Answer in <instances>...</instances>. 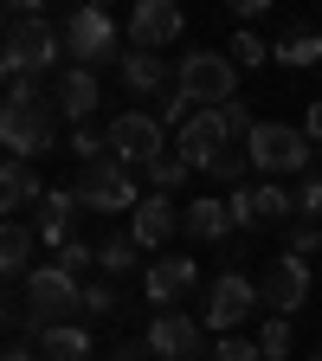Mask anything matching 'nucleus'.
Here are the masks:
<instances>
[{
    "label": "nucleus",
    "mask_w": 322,
    "mask_h": 361,
    "mask_svg": "<svg viewBox=\"0 0 322 361\" xmlns=\"http://www.w3.org/2000/svg\"><path fill=\"white\" fill-rule=\"evenodd\" d=\"M58 97L45 84H7V104H0V142H7V161H32V155H52L58 142Z\"/></svg>",
    "instance_id": "1"
},
{
    "label": "nucleus",
    "mask_w": 322,
    "mask_h": 361,
    "mask_svg": "<svg viewBox=\"0 0 322 361\" xmlns=\"http://www.w3.org/2000/svg\"><path fill=\"white\" fill-rule=\"evenodd\" d=\"M78 200L90 207V213H135L142 200H135V180H129V168L123 161H90L84 174H78Z\"/></svg>",
    "instance_id": "10"
},
{
    "label": "nucleus",
    "mask_w": 322,
    "mask_h": 361,
    "mask_svg": "<svg viewBox=\"0 0 322 361\" xmlns=\"http://www.w3.org/2000/svg\"><path fill=\"white\" fill-rule=\"evenodd\" d=\"M123 84L135 90V97H168V65H161V52H123Z\"/></svg>",
    "instance_id": "22"
},
{
    "label": "nucleus",
    "mask_w": 322,
    "mask_h": 361,
    "mask_svg": "<svg viewBox=\"0 0 322 361\" xmlns=\"http://www.w3.org/2000/svg\"><path fill=\"white\" fill-rule=\"evenodd\" d=\"M264 303V290L245 278V271H219V278L206 284V310H200V323L219 329V336H239L245 329V316Z\"/></svg>",
    "instance_id": "5"
},
{
    "label": "nucleus",
    "mask_w": 322,
    "mask_h": 361,
    "mask_svg": "<svg viewBox=\"0 0 322 361\" xmlns=\"http://www.w3.org/2000/svg\"><path fill=\"white\" fill-rule=\"evenodd\" d=\"M180 233V213H174V194H149L142 207L129 213V239L142 245V252H161L168 239Z\"/></svg>",
    "instance_id": "15"
},
{
    "label": "nucleus",
    "mask_w": 322,
    "mask_h": 361,
    "mask_svg": "<svg viewBox=\"0 0 322 361\" xmlns=\"http://www.w3.org/2000/svg\"><path fill=\"white\" fill-rule=\"evenodd\" d=\"M180 233H187V239H225V233H239V226H233V207H225V200L200 194L187 213H180Z\"/></svg>",
    "instance_id": "20"
},
{
    "label": "nucleus",
    "mask_w": 322,
    "mask_h": 361,
    "mask_svg": "<svg viewBox=\"0 0 322 361\" xmlns=\"http://www.w3.org/2000/svg\"><path fill=\"white\" fill-rule=\"evenodd\" d=\"M116 303H123V297H116L110 278H90V284H84V316H116Z\"/></svg>",
    "instance_id": "28"
},
{
    "label": "nucleus",
    "mask_w": 322,
    "mask_h": 361,
    "mask_svg": "<svg viewBox=\"0 0 322 361\" xmlns=\"http://www.w3.org/2000/svg\"><path fill=\"white\" fill-rule=\"evenodd\" d=\"M110 361H142V342H116V348H110Z\"/></svg>",
    "instance_id": "36"
},
{
    "label": "nucleus",
    "mask_w": 322,
    "mask_h": 361,
    "mask_svg": "<svg viewBox=\"0 0 322 361\" xmlns=\"http://www.w3.org/2000/svg\"><path fill=\"white\" fill-rule=\"evenodd\" d=\"M271 59H278V65H290V71H309V65H322V32H303V26H290L278 45H271Z\"/></svg>",
    "instance_id": "23"
},
{
    "label": "nucleus",
    "mask_w": 322,
    "mask_h": 361,
    "mask_svg": "<svg viewBox=\"0 0 322 361\" xmlns=\"http://www.w3.org/2000/svg\"><path fill=\"white\" fill-rule=\"evenodd\" d=\"M194 284H200V264H194V258H155V264H149V278H142V290H149L155 310H174Z\"/></svg>",
    "instance_id": "16"
},
{
    "label": "nucleus",
    "mask_w": 322,
    "mask_h": 361,
    "mask_svg": "<svg viewBox=\"0 0 322 361\" xmlns=\"http://www.w3.org/2000/svg\"><path fill=\"white\" fill-rule=\"evenodd\" d=\"M135 252H142V245H135L129 233H116V239H104V245H97V264L110 271V278H129V271H135V264H142V258H135Z\"/></svg>",
    "instance_id": "25"
},
{
    "label": "nucleus",
    "mask_w": 322,
    "mask_h": 361,
    "mask_svg": "<svg viewBox=\"0 0 322 361\" xmlns=\"http://www.w3.org/2000/svg\"><path fill=\"white\" fill-rule=\"evenodd\" d=\"M65 52V32H52V20L32 13V20H7V45H0V71L7 84H39L45 71H58Z\"/></svg>",
    "instance_id": "2"
},
{
    "label": "nucleus",
    "mask_w": 322,
    "mask_h": 361,
    "mask_svg": "<svg viewBox=\"0 0 322 361\" xmlns=\"http://www.w3.org/2000/svg\"><path fill=\"white\" fill-rule=\"evenodd\" d=\"M180 39V7L174 0H135L129 13V52H161Z\"/></svg>",
    "instance_id": "13"
},
{
    "label": "nucleus",
    "mask_w": 322,
    "mask_h": 361,
    "mask_svg": "<svg viewBox=\"0 0 322 361\" xmlns=\"http://www.w3.org/2000/svg\"><path fill=\"white\" fill-rule=\"evenodd\" d=\"M225 59H233V65H245V71H252V65H258V59H271V45H264V39H258V32H239V39H233V45H225Z\"/></svg>",
    "instance_id": "31"
},
{
    "label": "nucleus",
    "mask_w": 322,
    "mask_h": 361,
    "mask_svg": "<svg viewBox=\"0 0 322 361\" xmlns=\"http://www.w3.org/2000/svg\"><path fill=\"white\" fill-rule=\"evenodd\" d=\"M52 264L65 271V278H78V284H90V264H97V252H90V245H78V239H71V245H65V252H58Z\"/></svg>",
    "instance_id": "27"
},
{
    "label": "nucleus",
    "mask_w": 322,
    "mask_h": 361,
    "mask_svg": "<svg viewBox=\"0 0 322 361\" xmlns=\"http://www.w3.org/2000/svg\"><path fill=\"white\" fill-rule=\"evenodd\" d=\"M0 361H39V355H32L26 342H13V348H7V355H0Z\"/></svg>",
    "instance_id": "37"
},
{
    "label": "nucleus",
    "mask_w": 322,
    "mask_h": 361,
    "mask_svg": "<svg viewBox=\"0 0 322 361\" xmlns=\"http://www.w3.org/2000/svg\"><path fill=\"white\" fill-rule=\"evenodd\" d=\"M187 174H194V168L180 161V155H161V161L149 168V180H155V194H174V188H180V180H187Z\"/></svg>",
    "instance_id": "30"
},
{
    "label": "nucleus",
    "mask_w": 322,
    "mask_h": 361,
    "mask_svg": "<svg viewBox=\"0 0 322 361\" xmlns=\"http://www.w3.org/2000/svg\"><path fill=\"white\" fill-rule=\"evenodd\" d=\"M39 361H90V329H78V323L39 329Z\"/></svg>",
    "instance_id": "21"
},
{
    "label": "nucleus",
    "mask_w": 322,
    "mask_h": 361,
    "mask_svg": "<svg viewBox=\"0 0 322 361\" xmlns=\"http://www.w3.org/2000/svg\"><path fill=\"white\" fill-rule=\"evenodd\" d=\"M245 168H252V155H233V149H225L206 174H213V180H233V188H245Z\"/></svg>",
    "instance_id": "33"
},
{
    "label": "nucleus",
    "mask_w": 322,
    "mask_h": 361,
    "mask_svg": "<svg viewBox=\"0 0 322 361\" xmlns=\"http://www.w3.org/2000/svg\"><path fill=\"white\" fill-rule=\"evenodd\" d=\"M32 233L20 219H7V233H0V271H7V278H32Z\"/></svg>",
    "instance_id": "24"
},
{
    "label": "nucleus",
    "mask_w": 322,
    "mask_h": 361,
    "mask_svg": "<svg viewBox=\"0 0 322 361\" xmlns=\"http://www.w3.org/2000/svg\"><path fill=\"white\" fill-rule=\"evenodd\" d=\"M297 219H303V226L322 219V174H303V180H297Z\"/></svg>",
    "instance_id": "29"
},
{
    "label": "nucleus",
    "mask_w": 322,
    "mask_h": 361,
    "mask_svg": "<svg viewBox=\"0 0 322 361\" xmlns=\"http://www.w3.org/2000/svg\"><path fill=\"white\" fill-rule=\"evenodd\" d=\"M233 226H278V219H290L297 213V194H284V188H233Z\"/></svg>",
    "instance_id": "14"
},
{
    "label": "nucleus",
    "mask_w": 322,
    "mask_h": 361,
    "mask_svg": "<svg viewBox=\"0 0 322 361\" xmlns=\"http://www.w3.org/2000/svg\"><path fill=\"white\" fill-rule=\"evenodd\" d=\"M264 310L271 316H297L303 310V297H309V264L297 258V252H284V258H271V271H264Z\"/></svg>",
    "instance_id": "12"
},
{
    "label": "nucleus",
    "mask_w": 322,
    "mask_h": 361,
    "mask_svg": "<svg viewBox=\"0 0 322 361\" xmlns=\"http://www.w3.org/2000/svg\"><path fill=\"white\" fill-rule=\"evenodd\" d=\"M26 310H32V323H39V329L71 323V316L84 310V284H78V278H65L58 264H39L32 278H26Z\"/></svg>",
    "instance_id": "7"
},
{
    "label": "nucleus",
    "mask_w": 322,
    "mask_h": 361,
    "mask_svg": "<svg viewBox=\"0 0 322 361\" xmlns=\"http://www.w3.org/2000/svg\"><path fill=\"white\" fill-rule=\"evenodd\" d=\"M309 361H322V348H316V355H309Z\"/></svg>",
    "instance_id": "38"
},
{
    "label": "nucleus",
    "mask_w": 322,
    "mask_h": 361,
    "mask_svg": "<svg viewBox=\"0 0 322 361\" xmlns=\"http://www.w3.org/2000/svg\"><path fill=\"white\" fill-rule=\"evenodd\" d=\"M45 194H52V188H39L32 161H7V168H0V207H7V219H20L32 200L45 207Z\"/></svg>",
    "instance_id": "19"
},
{
    "label": "nucleus",
    "mask_w": 322,
    "mask_h": 361,
    "mask_svg": "<svg viewBox=\"0 0 322 361\" xmlns=\"http://www.w3.org/2000/svg\"><path fill=\"white\" fill-rule=\"evenodd\" d=\"M52 97H58L65 123H90V110L104 104V90H97V71H84V65L58 71V84H52Z\"/></svg>",
    "instance_id": "17"
},
{
    "label": "nucleus",
    "mask_w": 322,
    "mask_h": 361,
    "mask_svg": "<svg viewBox=\"0 0 322 361\" xmlns=\"http://www.w3.org/2000/svg\"><path fill=\"white\" fill-rule=\"evenodd\" d=\"M245 155H252V168L258 174H309V135L303 129H290V123H258L252 129V142H245Z\"/></svg>",
    "instance_id": "4"
},
{
    "label": "nucleus",
    "mask_w": 322,
    "mask_h": 361,
    "mask_svg": "<svg viewBox=\"0 0 322 361\" xmlns=\"http://www.w3.org/2000/svg\"><path fill=\"white\" fill-rule=\"evenodd\" d=\"M213 361H264V348H258V336H225L213 348Z\"/></svg>",
    "instance_id": "32"
},
{
    "label": "nucleus",
    "mask_w": 322,
    "mask_h": 361,
    "mask_svg": "<svg viewBox=\"0 0 322 361\" xmlns=\"http://www.w3.org/2000/svg\"><path fill=\"white\" fill-rule=\"evenodd\" d=\"M303 135H309V142H322V97L309 104V116H303Z\"/></svg>",
    "instance_id": "35"
},
{
    "label": "nucleus",
    "mask_w": 322,
    "mask_h": 361,
    "mask_svg": "<svg viewBox=\"0 0 322 361\" xmlns=\"http://www.w3.org/2000/svg\"><path fill=\"white\" fill-rule=\"evenodd\" d=\"M225 149H233V123H225V110H194V123L180 129V161L187 168H213Z\"/></svg>",
    "instance_id": "11"
},
{
    "label": "nucleus",
    "mask_w": 322,
    "mask_h": 361,
    "mask_svg": "<svg viewBox=\"0 0 322 361\" xmlns=\"http://www.w3.org/2000/svg\"><path fill=\"white\" fill-rule=\"evenodd\" d=\"M84 213V200H78V188H52V194H45V207H39V239L45 245H71V219Z\"/></svg>",
    "instance_id": "18"
},
{
    "label": "nucleus",
    "mask_w": 322,
    "mask_h": 361,
    "mask_svg": "<svg viewBox=\"0 0 322 361\" xmlns=\"http://www.w3.org/2000/svg\"><path fill=\"white\" fill-rule=\"evenodd\" d=\"M65 52L84 65V71H97V65H110V59H123V39H116V20L104 13V7H78L71 20H65Z\"/></svg>",
    "instance_id": "8"
},
{
    "label": "nucleus",
    "mask_w": 322,
    "mask_h": 361,
    "mask_svg": "<svg viewBox=\"0 0 322 361\" xmlns=\"http://www.w3.org/2000/svg\"><path fill=\"white\" fill-rule=\"evenodd\" d=\"M290 252H297V258L322 252V226H303V219H297V226H290Z\"/></svg>",
    "instance_id": "34"
},
{
    "label": "nucleus",
    "mask_w": 322,
    "mask_h": 361,
    "mask_svg": "<svg viewBox=\"0 0 322 361\" xmlns=\"http://www.w3.org/2000/svg\"><path fill=\"white\" fill-rule=\"evenodd\" d=\"M161 155H168L161 116H142V110L110 116V161H123V168H155Z\"/></svg>",
    "instance_id": "6"
},
{
    "label": "nucleus",
    "mask_w": 322,
    "mask_h": 361,
    "mask_svg": "<svg viewBox=\"0 0 322 361\" xmlns=\"http://www.w3.org/2000/svg\"><path fill=\"white\" fill-rule=\"evenodd\" d=\"M149 355L155 361H206V323L187 310H161L149 323Z\"/></svg>",
    "instance_id": "9"
},
{
    "label": "nucleus",
    "mask_w": 322,
    "mask_h": 361,
    "mask_svg": "<svg viewBox=\"0 0 322 361\" xmlns=\"http://www.w3.org/2000/svg\"><path fill=\"white\" fill-rule=\"evenodd\" d=\"M174 90L194 110H225V104H239V65L225 52H187L174 71Z\"/></svg>",
    "instance_id": "3"
},
{
    "label": "nucleus",
    "mask_w": 322,
    "mask_h": 361,
    "mask_svg": "<svg viewBox=\"0 0 322 361\" xmlns=\"http://www.w3.org/2000/svg\"><path fill=\"white\" fill-rule=\"evenodd\" d=\"M290 316H264V329H258V348H264V361H290Z\"/></svg>",
    "instance_id": "26"
}]
</instances>
